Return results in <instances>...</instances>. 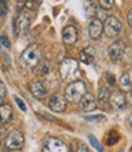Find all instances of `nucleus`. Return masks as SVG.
Instances as JSON below:
<instances>
[{"instance_id": "1", "label": "nucleus", "mask_w": 132, "mask_h": 152, "mask_svg": "<svg viewBox=\"0 0 132 152\" xmlns=\"http://www.w3.org/2000/svg\"><path fill=\"white\" fill-rule=\"evenodd\" d=\"M42 57V51L38 45H30L20 56V65L23 68H33L38 66Z\"/></svg>"}, {"instance_id": "2", "label": "nucleus", "mask_w": 132, "mask_h": 152, "mask_svg": "<svg viewBox=\"0 0 132 152\" xmlns=\"http://www.w3.org/2000/svg\"><path fill=\"white\" fill-rule=\"evenodd\" d=\"M59 72L61 78L66 82H76V78L80 75V66L73 58H65L61 61Z\"/></svg>"}, {"instance_id": "3", "label": "nucleus", "mask_w": 132, "mask_h": 152, "mask_svg": "<svg viewBox=\"0 0 132 152\" xmlns=\"http://www.w3.org/2000/svg\"><path fill=\"white\" fill-rule=\"evenodd\" d=\"M87 94L86 83L82 80H76L69 84L65 89V97L72 104H80L82 97Z\"/></svg>"}, {"instance_id": "4", "label": "nucleus", "mask_w": 132, "mask_h": 152, "mask_svg": "<svg viewBox=\"0 0 132 152\" xmlns=\"http://www.w3.org/2000/svg\"><path fill=\"white\" fill-rule=\"evenodd\" d=\"M4 142H5V146L9 150L19 151L24 145V136H23V134L20 130H16L15 129V130H12V132L9 133V135L6 136Z\"/></svg>"}, {"instance_id": "5", "label": "nucleus", "mask_w": 132, "mask_h": 152, "mask_svg": "<svg viewBox=\"0 0 132 152\" xmlns=\"http://www.w3.org/2000/svg\"><path fill=\"white\" fill-rule=\"evenodd\" d=\"M122 28V23L120 22V20L114 17V16H108L105 18L104 22V32L105 35L109 38H114L116 35H119V33L121 32Z\"/></svg>"}, {"instance_id": "6", "label": "nucleus", "mask_w": 132, "mask_h": 152, "mask_svg": "<svg viewBox=\"0 0 132 152\" xmlns=\"http://www.w3.org/2000/svg\"><path fill=\"white\" fill-rule=\"evenodd\" d=\"M31 26V18L27 14L21 12V14L16 17L15 20V33L19 35H23L24 33H27Z\"/></svg>"}, {"instance_id": "7", "label": "nucleus", "mask_w": 132, "mask_h": 152, "mask_svg": "<svg viewBox=\"0 0 132 152\" xmlns=\"http://www.w3.org/2000/svg\"><path fill=\"white\" fill-rule=\"evenodd\" d=\"M43 152H69L67 146L58 137H49L44 144Z\"/></svg>"}, {"instance_id": "8", "label": "nucleus", "mask_w": 132, "mask_h": 152, "mask_svg": "<svg viewBox=\"0 0 132 152\" xmlns=\"http://www.w3.org/2000/svg\"><path fill=\"white\" fill-rule=\"evenodd\" d=\"M125 50H126V45L124 42L121 40H117V42H114L109 49H108V55L110 57V60L113 61H117V60H120L124 54H125Z\"/></svg>"}, {"instance_id": "9", "label": "nucleus", "mask_w": 132, "mask_h": 152, "mask_svg": "<svg viewBox=\"0 0 132 152\" xmlns=\"http://www.w3.org/2000/svg\"><path fill=\"white\" fill-rule=\"evenodd\" d=\"M104 26L99 18H92L88 23V33L92 39H99L103 34Z\"/></svg>"}, {"instance_id": "10", "label": "nucleus", "mask_w": 132, "mask_h": 152, "mask_svg": "<svg viewBox=\"0 0 132 152\" xmlns=\"http://www.w3.org/2000/svg\"><path fill=\"white\" fill-rule=\"evenodd\" d=\"M62 42L66 45H73L78 39V33L75 26H66L62 29Z\"/></svg>"}, {"instance_id": "11", "label": "nucleus", "mask_w": 132, "mask_h": 152, "mask_svg": "<svg viewBox=\"0 0 132 152\" xmlns=\"http://www.w3.org/2000/svg\"><path fill=\"white\" fill-rule=\"evenodd\" d=\"M109 102H110L113 108H115V110H122L126 106V96L121 91L114 90V91H111Z\"/></svg>"}, {"instance_id": "12", "label": "nucleus", "mask_w": 132, "mask_h": 152, "mask_svg": "<svg viewBox=\"0 0 132 152\" xmlns=\"http://www.w3.org/2000/svg\"><path fill=\"white\" fill-rule=\"evenodd\" d=\"M49 107L51 111L54 112H62L66 110V97L61 96V95H53L49 99V102H48Z\"/></svg>"}, {"instance_id": "13", "label": "nucleus", "mask_w": 132, "mask_h": 152, "mask_svg": "<svg viewBox=\"0 0 132 152\" xmlns=\"http://www.w3.org/2000/svg\"><path fill=\"white\" fill-rule=\"evenodd\" d=\"M80 106H81V108L83 110V111H86V112H89V111H93L96 107H97V100H96V97L92 95V94H86L83 97H82V100L80 101Z\"/></svg>"}, {"instance_id": "14", "label": "nucleus", "mask_w": 132, "mask_h": 152, "mask_svg": "<svg viewBox=\"0 0 132 152\" xmlns=\"http://www.w3.org/2000/svg\"><path fill=\"white\" fill-rule=\"evenodd\" d=\"M30 90L32 93V95L38 99V100H42L47 96V89L44 88V85L41 82H33L30 85Z\"/></svg>"}, {"instance_id": "15", "label": "nucleus", "mask_w": 132, "mask_h": 152, "mask_svg": "<svg viewBox=\"0 0 132 152\" xmlns=\"http://www.w3.org/2000/svg\"><path fill=\"white\" fill-rule=\"evenodd\" d=\"M120 88L124 91H131L132 90V69H128L127 72H125L119 80Z\"/></svg>"}, {"instance_id": "16", "label": "nucleus", "mask_w": 132, "mask_h": 152, "mask_svg": "<svg viewBox=\"0 0 132 152\" xmlns=\"http://www.w3.org/2000/svg\"><path fill=\"white\" fill-rule=\"evenodd\" d=\"M0 112H1V122L4 124L9 123L11 121V118H12V107L10 105L3 104L1 108H0Z\"/></svg>"}, {"instance_id": "17", "label": "nucleus", "mask_w": 132, "mask_h": 152, "mask_svg": "<svg viewBox=\"0 0 132 152\" xmlns=\"http://www.w3.org/2000/svg\"><path fill=\"white\" fill-rule=\"evenodd\" d=\"M80 60L81 62L86 63V65H90L92 61H93V55L88 53V50H82L80 53Z\"/></svg>"}, {"instance_id": "18", "label": "nucleus", "mask_w": 132, "mask_h": 152, "mask_svg": "<svg viewBox=\"0 0 132 152\" xmlns=\"http://www.w3.org/2000/svg\"><path fill=\"white\" fill-rule=\"evenodd\" d=\"M110 90L108 89L107 86H100V89H99V93H98V97L102 100V101H107L110 99Z\"/></svg>"}, {"instance_id": "19", "label": "nucleus", "mask_w": 132, "mask_h": 152, "mask_svg": "<svg viewBox=\"0 0 132 152\" xmlns=\"http://www.w3.org/2000/svg\"><path fill=\"white\" fill-rule=\"evenodd\" d=\"M116 134H117L116 132H110L109 133V136L107 137V144L108 145H113V144H116L119 141V139H120V137H119V135L114 137V135H116Z\"/></svg>"}, {"instance_id": "20", "label": "nucleus", "mask_w": 132, "mask_h": 152, "mask_svg": "<svg viewBox=\"0 0 132 152\" xmlns=\"http://www.w3.org/2000/svg\"><path fill=\"white\" fill-rule=\"evenodd\" d=\"M98 1H99L100 6L105 10H109L114 6V0H98Z\"/></svg>"}, {"instance_id": "21", "label": "nucleus", "mask_w": 132, "mask_h": 152, "mask_svg": "<svg viewBox=\"0 0 132 152\" xmlns=\"http://www.w3.org/2000/svg\"><path fill=\"white\" fill-rule=\"evenodd\" d=\"M88 139H89V141L92 142V145H93V146L98 150V152H104V150H103V148H102V146L99 145L98 140H97V139H96L93 135H89V136H88Z\"/></svg>"}, {"instance_id": "22", "label": "nucleus", "mask_w": 132, "mask_h": 152, "mask_svg": "<svg viewBox=\"0 0 132 152\" xmlns=\"http://www.w3.org/2000/svg\"><path fill=\"white\" fill-rule=\"evenodd\" d=\"M15 101H16L17 106L20 107V110H21V111H23V112H26V110H27V108H26V106H24V104H23V101H22L19 96H15Z\"/></svg>"}, {"instance_id": "23", "label": "nucleus", "mask_w": 132, "mask_h": 152, "mask_svg": "<svg viewBox=\"0 0 132 152\" xmlns=\"http://www.w3.org/2000/svg\"><path fill=\"white\" fill-rule=\"evenodd\" d=\"M76 152H90L89 148L87 147V145H85L83 142H80L77 146V151Z\"/></svg>"}, {"instance_id": "24", "label": "nucleus", "mask_w": 132, "mask_h": 152, "mask_svg": "<svg viewBox=\"0 0 132 152\" xmlns=\"http://www.w3.org/2000/svg\"><path fill=\"white\" fill-rule=\"evenodd\" d=\"M0 4H1V17H4L7 12V5L5 0H0Z\"/></svg>"}, {"instance_id": "25", "label": "nucleus", "mask_w": 132, "mask_h": 152, "mask_svg": "<svg viewBox=\"0 0 132 152\" xmlns=\"http://www.w3.org/2000/svg\"><path fill=\"white\" fill-rule=\"evenodd\" d=\"M1 44H3V46H4V48H6V49H9V48H10V42H9L7 37H6L5 34H3V35H1Z\"/></svg>"}, {"instance_id": "26", "label": "nucleus", "mask_w": 132, "mask_h": 152, "mask_svg": "<svg viewBox=\"0 0 132 152\" xmlns=\"http://www.w3.org/2000/svg\"><path fill=\"white\" fill-rule=\"evenodd\" d=\"M36 5H37V0H27L26 1V6H27L28 9H36Z\"/></svg>"}, {"instance_id": "27", "label": "nucleus", "mask_w": 132, "mask_h": 152, "mask_svg": "<svg viewBox=\"0 0 132 152\" xmlns=\"http://www.w3.org/2000/svg\"><path fill=\"white\" fill-rule=\"evenodd\" d=\"M87 121H98V119H104L105 117L104 116H94V117H89V116H86L85 117Z\"/></svg>"}, {"instance_id": "28", "label": "nucleus", "mask_w": 132, "mask_h": 152, "mask_svg": "<svg viewBox=\"0 0 132 152\" xmlns=\"http://www.w3.org/2000/svg\"><path fill=\"white\" fill-rule=\"evenodd\" d=\"M0 88H1V104H3L4 96H5V94H6V91H5V85H4V83H3V82L0 83Z\"/></svg>"}, {"instance_id": "29", "label": "nucleus", "mask_w": 132, "mask_h": 152, "mask_svg": "<svg viewBox=\"0 0 132 152\" xmlns=\"http://www.w3.org/2000/svg\"><path fill=\"white\" fill-rule=\"evenodd\" d=\"M127 21H128V24L132 27V9L128 11V14H127Z\"/></svg>"}, {"instance_id": "30", "label": "nucleus", "mask_w": 132, "mask_h": 152, "mask_svg": "<svg viewBox=\"0 0 132 152\" xmlns=\"http://www.w3.org/2000/svg\"><path fill=\"white\" fill-rule=\"evenodd\" d=\"M128 122H130V124H131V126H132V113H131L130 117H128Z\"/></svg>"}, {"instance_id": "31", "label": "nucleus", "mask_w": 132, "mask_h": 152, "mask_svg": "<svg viewBox=\"0 0 132 152\" xmlns=\"http://www.w3.org/2000/svg\"><path fill=\"white\" fill-rule=\"evenodd\" d=\"M117 152H125V151H124V148H120V150H119Z\"/></svg>"}, {"instance_id": "32", "label": "nucleus", "mask_w": 132, "mask_h": 152, "mask_svg": "<svg viewBox=\"0 0 132 152\" xmlns=\"http://www.w3.org/2000/svg\"><path fill=\"white\" fill-rule=\"evenodd\" d=\"M131 152H132V148H131Z\"/></svg>"}]
</instances>
